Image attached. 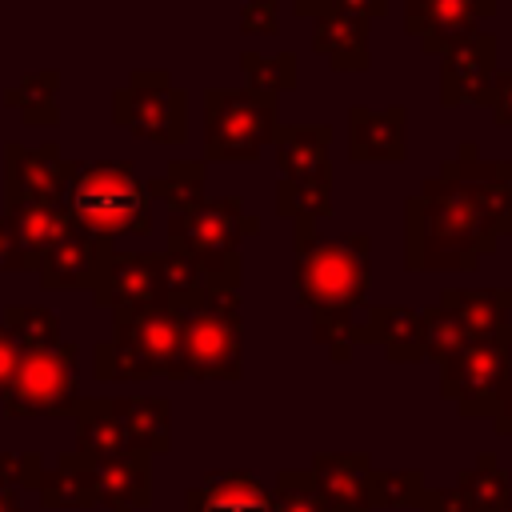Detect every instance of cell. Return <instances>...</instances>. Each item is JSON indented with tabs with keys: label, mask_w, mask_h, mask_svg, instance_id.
<instances>
[{
	"label": "cell",
	"mask_w": 512,
	"mask_h": 512,
	"mask_svg": "<svg viewBox=\"0 0 512 512\" xmlns=\"http://www.w3.org/2000/svg\"><path fill=\"white\" fill-rule=\"evenodd\" d=\"M500 236H512V160H480L464 140L456 160L404 200V268L472 272Z\"/></svg>",
	"instance_id": "6da1fadb"
},
{
	"label": "cell",
	"mask_w": 512,
	"mask_h": 512,
	"mask_svg": "<svg viewBox=\"0 0 512 512\" xmlns=\"http://www.w3.org/2000/svg\"><path fill=\"white\" fill-rule=\"evenodd\" d=\"M368 232L324 236L312 220H292V288L296 304L320 312H360L368 296Z\"/></svg>",
	"instance_id": "7a4b0ae2"
},
{
	"label": "cell",
	"mask_w": 512,
	"mask_h": 512,
	"mask_svg": "<svg viewBox=\"0 0 512 512\" xmlns=\"http://www.w3.org/2000/svg\"><path fill=\"white\" fill-rule=\"evenodd\" d=\"M96 380H184V308L148 304L112 312V340L92 348Z\"/></svg>",
	"instance_id": "3957f363"
},
{
	"label": "cell",
	"mask_w": 512,
	"mask_h": 512,
	"mask_svg": "<svg viewBox=\"0 0 512 512\" xmlns=\"http://www.w3.org/2000/svg\"><path fill=\"white\" fill-rule=\"evenodd\" d=\"M64 212L72 228L112 240L120 232L148 236L152 232V196L148 180L124 164V160H104V164H68L64 176Z\"/></svg>",
	"instance_id": "277c9868"
},
{
	"label": "cell",
	"mask_w": 512,
	"mask_h": 512,
	"mask_svg": "<svg viewBox=\"0 0 512 512\" xmlns=\"http://www.w3.org/2000/svg\"><path fill=\"white\" fill-rule=\"evenodd\" d=\"M260 232V216L244 208L240 196L204 200L188 212L168 216V252L188 256L208 288L240 292V240Z\"/></svg>",
	"instance_id": "5b68a950"
},
{
	"label": "cell",
	"mask_w": 512,
	"mask_h": 512,
	"mask_svg": "<svg viewBox=\"0 0 512 512\" xmlns=\"http://www.w3.org/2000/svg\"><path fill=\"white\" fill-rule=\"evenodd\" d=\"M240 376H244L240 292L208 288L200 304L184 308V380H240Z\"/></svg>",
	"instance_id": "8992f818"
},
{
	"label": "cell",
	"mask_w": 512,
	"mask_h": 512,
	"mask_svg": "<svg viewBox=\"0 0 512 512\" xmlns=\"http://www.w3.org/2000/svg\"><path fill=\"white\" fill-rule=\"evenodd\" d=\"M276 136V96L252 88L204 92V160L256 164Z\"/></svg>",
	"instance_id": "52a82bcc"
},
{
	"label": "cell",
	"mask_w": 512,
	"mask_h": 512,
	"mask_svg": "<svg viewBox=\"0 0 512 512\" xmlns=\"http://www.w3.org/2000/svg\"><path fill=\"white\" fill-rule=\"evenodd\" d=\"M80 352L76 344L60 340L40 352H20L12 384L0 400L8 420H60L72 416L80 404V380H76Z\"/></svg>",
	"instance_id": "ba28073f"
},
{
	"label": "cell",
	"mask_w": 512,
	"mask_h": 512,
	"mask_svg": "<svg viewBox=\"0 0 512 512\" xmlns=\"http://www.w3.org/2000/svg\"><path fill=\"white\" fill-rule=\"evenodd\" d=\"M112 120L136 140L184 144L188 140V96L172 84L164 68H140L112 96Z\"/></svg>",
	"instance_id": "9c48e42d"
},
{
	"label": "cell",
	"mask_w": 512,
	"mask_h": 512,
	"mask_svg": "<svg viewBox=\"0 0 512 512\" xmlns=\"http://www.w3.org/2000/svg\"><path fill=\"white\" fill-rule=\"evenodd\" d=\"M512 380V340L492 336V340H472L452 364L440 368V396L456 404L464 420L496 416L500 396Z\"/></svg>",
	"instance_id": "30bf717a"
},
{
	"label": "cell",
	"mask_w": 512,
	"mask_h": 512,
	"mask_svg": "<svg viewBox=\"0 0 512 512\" xmlns=\"http://www.w3.org/2000/svg\"><path fill=\"white\" fill-rule=\"evenodd\" d=\"M496 36L492 32H472L468 40L452 44L440 52V104L460 108V104H484L492 108V84H496Z\"/></svg>",
	"instance_id": "8fae6325"
},
{
	"label": "cell",
	"mask_w": 512,
	"mask_h": 512,
	"mask_svg": "<svg viewBox=\"0 0 512 512\" xmlns=\"http://www.w3.org/2000/svg\"><path fill=\"white\" fill-rule=\"evenodd\" d=\"M92 300H96V308H108V312L168 304L160 252H112L92 280Z\"/></svg>",
	"instance_id": "7c38bea8"
},
{
	"label": "cell",
	"mask_w": 512,
	"mask_h": 512,
	"mask_svg": "<svg viewBox=\"0 0 512 512\" xmlns=\"http://www.w3.org/2000/svg\"><path fill=\"white\" fill-rule=\"evenodd\" d=\"M64 176L68 160H60V148L48 140L40 148L24 144H4V188H8V208L20 204H52L64 208Z\"/></svg>",
	"instance_id": "4fadbf2b"
},
{
	"label": "cell",
	"mask_w": 512,
	"mask_h": 512,
	"mask_svg": "<svg viewBox=\"0 0 512 512\" xmlns=\"http://www.w3.org/2000/svg\"><path fill=\"white\" fill-rule=\"evenodd\" d=\"M496 12V0H404V32L420 36L428 56L468 40L480 20Z\"/></svg>",
	"instance_id": "5bb4252c"
},
{
	"label": "cell",
	"mask_w": 512,
	"mask_h": 512,
	"mask_svg": "<svg viewBox=\"0 0 512 512\" xmlns=\"http://www.w3.org/2000/svg\"><path fill=\"white\" fill-rule=\"evenodd\" d=\"M408 156V112L388 108H348V160L356 164H400Z\"/></svg>",
	"instance_id": "9a60e30c"
},
{
	"label": "cell",
	"mask_w": 512,
	"mask_h": 512,
	"mask_svg": "<svg viewBox=\"0 0 512 512\" xmlns=\"http://www.w3.org/2000/svg\"><path fill=\"white\" fill-rule=\"evenodd\" d=\"M72 420H76V448L72 452L88 468H100L108 460L136 452L128 432H124V420L116 412V396H80Z\"/></svg>",
	"instance_id": "2e32d148"
},
{
	"label": "cell",
	"mask_w": 512,
	"mask_h": 512,
	"mask_svg": "<svg viewBox=\"0 0 512 512\" xmlns=\"http://www.w3.org/2000/svg\"><path fill=\"white\" fill-rule=\"evenodd\" d=\"M312 48L336 72H368L372 68V56H368V16L328 0V8L316 16Z\"/></svg>",
	"instance_id": "e0dca14e"
},
{
	"label": "cell",
	"mask_w": 512,
	"mask_h": 512,
	"mask_svg": "<svg viewBox=\"0 0 512 512\" xmlns=\"http://www.w3.org/2000/svg\"><path fill=\"white\" fill-rule=\"evenodd\" d=\"M368 468V452H316L308 476L316 484V496L324 500V512H372L364 492Z\"/></svg>",
	"instance_id": "ac0fdd59"
},
{
	"label": "cell",
	"mask_w": 512,
	"mask_h": 512,
	"mask_svg": "<svg viewBox=\"0 0 512 512\" xmlns=\"http://www.w3.org/2000/svg\"><path fill=\"white\" fill-rule=\"evenodd\" d=\"M112 256V240H100V236H88L80 228H72L40 264V284L44 288H56V292H68V288H92L96 272L104 268V260Z\"/></svg>",
	"instance_id": "d6986e66"
},
{
	"label": "cell",
	"mask_w": 512,
	"mask_h": 512,
	"mask_svg": "<svg viewBox=\"0 0 512 512\" xmlns=\"http://www.w3.org/2000/svg\"><path fill=\"white\" fill-rule=\"evenodd\" d=\"M184 512H272V500L256 472L216 468L184 492Z\"/></svg>",
	"instance_id": "ffe728a7"
},
{
	"label": "cell",
	"mask_w": 512,
	"mask_h": 512,
	"mask_svg": "<svg viewBox=\"0 0 512 512\" xmlns=\"http://www.w3.org/2000/svg\"><path fill=\"white\" fill-rule=\"evenodd\" d=\"M4 220L16 244V272H36V264L72 232L68 212L52 204H20V208H8Z\"/></svg>",
	"instance_id": "44dd1931"
},
{
	"label": "cell",
	"mask_w": 512,
	"mask_h": 512,
	"mask_svg": "<svg viewBox=\"0 0 512 512\" xmlns=\"http://www.w3.org/2000/svg\"><path fill=\"white\" fill-rule=\"evenodd\" d=\"M276 148V164H280V180H316V176H332V128L328 124H276L272 136Z\"/></svg>",
	"instance_id": "7402d4cb"
},
{
	"label": "cell",
	"mask_w": 512,
	"mask_h": 512,
	"mask_svg": "<svg viewBox=\"0 0 512 512\" xmlns=\"http://www.w3.org/2000/svg\"><path fill=\"white\" fill-rule=\"evenodd\" d=\"M364 340L380 344L392 364H420L424 360L420 308H404V304H372V308H364Z\"/></svg>",
	"instance_id": "603a6c76"
},
{
	"label": "cell",
	"mask_w": 512,
	"mask_h": 512,
	"mask_svg": "<svg viewBox=\"0 0 512 512\" xmlns=\"http://www.w3.org/2000/svg\"><path fill=\"white\" fill-rule=\"evenodd\" d=\"M92 472H96V508L140 512L152 504V456L128 452V456L108 460Z\"/></svg>",
	"instance_id": "cb8c5ba5"
},
{
	"label": "cell",
	"mask_w": 512,
	"mask_h": 512,
	"mask_svg": "<svg viewBox=\"0 0 512 512\" xmlns=\"http://www.w3.org/2000/svg\"><path fill=\"white\" fill-rule=\"evenodd\" d=\"M436 304L452 308L472 340L508 336L512 328V288H444Z\"/></svg>",
	"instance_id": "d4e9b609"
},
{
	"label": "cell",
	"mask_w": 512,
	"mask_h": 512,
	"mask_svg": "<svg viewBox=\"0 0 512 512\" xmlns=\"http://www.w3.org/2000/svg\"><path fill=\"white\" fill-rule=\"evenodd\" d=\"M116 412L136 452L144 456L172 452V404L164 396H116Z\"/></svg>",
	"instance_id": "484cf974"
},
{
	"label": "cell",
	"mask_w": 512,
	"mask_h": 512,
	"mask_svg": "<svg viewBox=\"0 0 512 512\" xmlns=\"http://www.w3.org/2000/svg\"><path fill=\"white\" fill-rule=\"evenodd\" d=\"M36 496L44 508H96V472L76 452H60L56 464L44 468Z\"/></svg>",
	"instance_id": "4316f807"
},
{
	"label": "cell",
	"mask_w": 512,
	"mask_h": 512,
	"mask_svg": "<svg viewBox=\"0 0 512 512\" xmlns=\"http://www.w3.org/2000/svg\"><path fill=\"white\" fill-rule=\"evenodd\" d=\"M452 492L460 496V508L464 512H500L504 496L512 492V476L504 472V464H500L496 452H480L472 468L456 472Z\"/></svg>",
	"instance_id": "83f0119b"
},
{
	"label": "cell",
	"mask_w": 512,
	"mask_h": 512,
	"mask_svg": "<svg viewBox=\"0 0 512 512\" xmlns=\"http://www.w3.org/2000/svg\"><path fill=\"white\" fill-rule=\"evenodd\" d=\"M424 488H428L424 468H376L372 464L368 480H364L372 512L376 508H420Z\"/></svg>",
	"instance_id": "f1b7e54d"
},
{
	"label": "cell",
	"mask_w": 512,
	"mask_h": 512,
	"mask_svg": "<svg viewBox=\"0 0 512 512\" xmlns=\"http://www.w3.org/2000/svg\"><path fill=\"white\" fill-rule=\"evenodd\" d=\"M276 212L284 220H328L332 216V176H316V180H280L276 184Z\"/></svg>",
	"instance_id": "f546056e"
},
{
	"label": "cell",
	"mask_w": 512,
	"mask_h": 512,
	"mask_svg": "<svg viewBox=\"0 0 512 512\" xmlns=\"http://www.w3.org/2000/svg\"><path fill=\"white\" fill-rule=\"evenodd\" d=\"M16 344V352H40V348H52L60 344V316L48 312V308H36V304H8L4 308V320H0Z\"/></svg>",
	"instance_id": "4dcf8cb0"
},
{
	"label": "cell",
	"mask_w": 512,
	"mask_h": 512,
	"mask_svg": "<svg viewBox=\"0 0 512 512\" xmlns=\"http://www.w3.org/2000/svg\"><path fill=\"white\" fill-rule=\"evenodd\" d=\"M420 320H424V360H432V364H452L468 344H472V336H468V328L460 324V316L452 312V308H444V304H428V308H420Z\"/></svg>",
	"instance_id": "1f68e13d"
},
{
	"label": "cell",
	"mask_w": 512,
	"mask_h": 512,
	"mask_svg": "<svg viewBox=\"0 0 512 512\" xmlns=\"http://www.w3.org/2000/svg\"><path fill=\"white\" fill-rule=\"evenodd\" d=\"M204 172L208 164L204 160H172L164 176L148 180V196H160L172 212H188L196 204H204Z\"/></svg>",
	"instance_id": "d6a6232c"
},
{
	"label": "cell",
	"mask_w": 512,
	"mask_h": 512,
	"mask_svg": "<svg viewBox=\"0 0 512 512\" xmlns=\"http://www.w3.org/2000/svg\"><path fill=\"white\" fill-rule=\"evenodd\" d=\"M56 84H60V72L24 76L20 84L8 88V108H16L28 124H56L60 120V112H56Z\"/></svg>",
	"instance_id": "836d02e7"
},
{
	"label": "cell",
	"mask_w": 512,
	"mask_h": 512,
	"mask_svg": "<svg viewBox=\"0 0 512 512\" xmlns=\"http://www.w3.org/2000/svg\"><path fill=\"white\" fill-rule=\"evenodd\" d=\"M240 68H244V88L264 92V96L292 92L296 80H300V76H296V56H292V52H276V56L244 52V56H240Z\"/></svg>",
	"instance_id": "e575fe53"
},
{
	"label": "cell",
	"mask_w": 512,
	"mask_h": 512,
	"mask_svg": "<svg viewBox=\"0 0 512 512\" xmlns=\"http://www.w3.org/2000/svg\"><path fill=\"white\" fill-rule=\"evenodd\" d=\"M272 512H324V500L316 496V484L308 476V468H284L276 472L272 488H268Z\"/></svg>",
	"instance_id": "d590c367"
},
{
	"label": "cell",
	"mask_w": 512,
	"mask_h": 512,
	"mask_svg": "<svg viewBox=\"0 0 512 512\" xmlns=\"http://www.w3.org/2000/svg\"><path fill=\"white\" fill-rule=\"evenodd\" d=\"M240 32H248V36H276L280 32L276 0H244V8H240Z\"/></svg>",
	"instance_id": "8d00e7d4"
},
{
	"label": "cell",
	"mask_w": 512,
	"mask_h": 512,
	"mask_svg": "<svg viewBox=\"0 0 512 512\" xmlns=\"http://www.w3.org/2000/svg\"><path fill=\"white\" fill-rule=\"evenodd\" d=\"M0 512H24L16 484V452H0Z\"/></svg>",
	"instance_id": "74e56055"
},
{
	"label": "cell",
	"mask_w": 512,
	"mask_h": 512,
	"mask_svg": "<svg viewBox=\"0 0 512 512\" xmlns=\"http://www.w3.org/2000/svg\"><path fill=\"white\" fill-rule=\"evenodd\" d=\"M492 116H496V124L512 128V68L508 72H496V84H492Z\"/></svg>",
	"instance_id": "f35d334b"
},
{
	"label": "cell",
	"mask_w": 512,
	"mask_h": 512,
	"mask_svg": "<svg viewBox=\"0 0 512 512\" xmlns=\"http://www.w3.org/2000/svg\"><path fill=\"white\" fill-rule=\"evenodd\" d=\"M44 468H48V464H44V456H40V452H20V456H16V484L36 492V484H40Z\"/></svg>",
	"instance_id": "ab89813d"
},
{
	"label": "cell",
	"mask_w": 512,
	"mask_h": 512,
	"mask_svg": "<svg viewBox=\"0 0 512 512\" xmlns=\"http://www.w3.org/2000/svg\"><path fill=\"white\" fill-rule=\"evenodd\" d=\"M416 512H464V508H460V496L452 488H424Z\"/></svg>",
	"instance_id": "60d3db41"
},
{
	"label": "cell",
	"mask_w": 512,
	"mask_h": 512,
	"mask_svg": "<svg viewBox=\"0 0 512 512\" xmlns=\"http://www.w3.org/2000/svg\"><path fill=\"white\" fill-rule=\"evenodd\" d=\"M16 360H20V352H16V344H12V336H8V328L0 324V400H4V392H8V384H12V372H16Z\"/></svg>",
	"instance_id": "b9f144b4"
},
{
	"label": "cell",
	"mask_w": 512,
	"mask_h": 512,
	"mask_svg": "<svg viewBox=\"0 0 512 512\" xmlns=\"http://www.w3.org/2000/svg\"><path fill=\"white\" fill-rule=\"evenodd\" d=\"M492 428L512 440V380H508V388H504V396H500V408H496V416H492Z\"/></svg>",
	"instance_id": "7bdbcfd3"
},
{
	"label": "cell",
	"mask_w": 512,
	"mask_h": 512,
	"mask_svg": "<svg viewBox=\"0 0 512 512\" xmlns=\"http://www.w3.org/2000/svg\"><path fill=\"white\" fill-rule=\"evenodd\" d=\"M0 272H16V244L8 220H0Z\"/></svg>",
	"instance_id": "ee69618b"
},
{
	"label": "cell",
	"mask_w": 512,
	"mask_h": 512,
	"mask_svg": "<svg viewBox=\"0 0 512 512\" xmlns=\"http://www.w3.org/2000/svg\"><path fill=\"white\" fill-rule=\"evenodd\" d=\"M336 4H344V8H356V12H364L368 20L388 12V0H336Z\"/></svg>",
	"instance_id": "f6af8a7d"
},
{
	"label": "cell",
	"mask_w": 512,
	"mask_h": 512,
	"mask_svg": "<svg viewBox=\"0 0 512 512\" xmlns=\"http://www.w3.org/2000/svg\"><path fill=\"white\" fill-rule=\"evenodd\" d=\"M288 4H292V12H296V16H312V20L328 8V0H288Z\"/></svg>",
	"instance_id": "bcb514c9"
},
{
	"label": "cell",
	"mask_w": 512,
	"mask_h": 512,
	"mask_svg": "<svg viewBox=\"0 0 512 512\" xmlns=\"http://www.w3.org/2000/svg\"><path fill=\"white\" fill-rule=\"evenodd\" d=\"M500 512H512V492L504 496V504H500Z\"/></svg>",
	"instance_id": "7dc6e473"
},
{
	"label": "cell",
	"mask_w": 512,
	"mask_h": 512,
	"mask_svg": "<svg viewBox=\"0 0 512 512\" xmlns=\"http://www.w3.org/2000/svg\"><path fill=\"white\" fill-rule=\"evenodd\" d=\"M508 340H512V328H508Z\"/></svg>",
	"instance_id": "c3c4849f"
}]
</instances>
